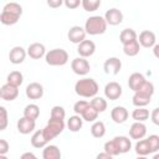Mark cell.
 I'll return each mask as SVG.
<instances>
[{
    "instance_id": "1",
    "label": "cell",
    "mask_w": 159,
    "mask_h": 159,
    "mask_svg": "<svg viewBox=\"0 0 159 159\" xmlns=\"http://www.w3.org/2000/svg\"><path fill=\"white\" fill-rule=\"evenodd\" d=\"M98 83L93 78H82L78 80L75 84V92L77 96L83 98H93L98 93Z\"/></svg>"
},
{
    "instance_id": "2",
    "label": "cell",
    "mask_w": 159,
    "mask_h": 159,
    "mask_svg": "<svg viewBox=\"0 0 159 159\" xmlns=\"http://www.w3.org/2000/svg\"><path fill=\"white\" fill-rule=\"evenodd\" d=\"M107 21L104 20V16H99V15H94V16H89L86 22H84V30L88 35L91 36H96V35H102L106 32L107 30Z\"/></svg>"
},
{
    "instance_id": "3",
    "label": "cell",
    "mask_w": 159,
    "mask_h": 159,
    "mask_svg": "<svg viewBox=\"0 0 159 159\" xmlns=\"http://www.w3.org/2000/svg\"><path fill=\"white\" fill-rule=\"evenodd\" d=\"M65 119H53V118H50L47 124L45 125V128H42V132H43V135L45 138L47 139V142L55 139L57 135H60L63 129H65Z\"/></svg>"
},
{
    "instance_id": "4",
    "label": "cell",
    "mask_w": 159,
    "mask_h": 159,
    "mask_svg": "<svg viewBox=\"0 0 159 159\" xmlns=\"http://www.w3.org/2000/svg\"><path fill=\"white\" fill-rule=\"evenodd\" d=\"M45 61L50 66H63L68 62V53L63 48H52L46 53Z\"/></svg>"
},
{
    "instance_id": "5",
    "label": "cell",
    "mask_w": 159,
    "mask_h": 159,
    "mask_svg": "<svg viewBox=\"0 0 159 159\" xmlns=\"http://www.w3.org/2000/svg\"><path fill=\"white\" fill-rule=\"evenodd\" d=\"M71 68H72V71L76 75H78V76H86L89 72V70H91V65H89V62L86 58H83V57H76L71 62Z\"/></svg>"
},
{
    "instance_id": "6",
    "label": "cell",
    "mask_w": 159,
    "mask_h": 159,
    "mask_svg": "<svg viewBox=\"0 0 159 159\" xmlns=\"http://www.w3.org/2000/svg\"><path fill=\"white\" fill-rule=\"evenodd\" d=\"M123 93V89H122V86L118 83V82H108L104 87V97L109 101H116L118 99Z\"/></svg>"
},
{
    "instance_id": "7",
    "label": "cell",
    "mask_w": 159,
    "mask_h": 159,
    "mask_svg": "<svg viewBox=\"0 0 159 159\" xmlns=\"http://www.w3.org/2000/svg\"><path fill=\"white\" fill-rule=\"evenodd\" d=\"M86 35H87V32H86L84 27L78 26V25L72 26V27L68 30V32H67L68 40H70L72 43H76V45H80L81 42H83V41L86 40Z\"/></svg>"
},
{
    "instance_id": "8",
    "label": "cell",
    "mask_w": 159,
    "mask_h": 159,
    "mask_svg": "<svg viewBox=\"0 0 159 159\" xmlns=\"http://www.w3.org/2000/svg\"><path fill=\"white\" fill-rule=\"evenodd\" d=\"M103 70L104 73L116 76L122 70V61L118 57H108L103 63Z\"/></svg>"
},
{
    "instance_id": "9",
    "label": "cell",
    "mask_w": 159,
    "mask_h": 159,
    "mask_svg": "<svg viewBox=\"0 0 159 159\" xmlns=\"http://www.w3.org/2000/svg\"><path fill=\"white\" fill-rule=\"evenodd\" d=\"M104 20L107 21L108 25L117 26V25H119V24L123 22V12L119 9H117V7H112V9H109V10L106 11Z\"/></svg>"
},
{
    "instance_id": "10",
    "label": "cell",
    "mask_w": 159,
    "mask_h": 159,
    "mask_svg": "<svg viewBox=\"0 0 159 159\" xmlns=\"http://www.w3.org/2000/svg\"><path fill=\"white\" fill-rule=\"evenodd\" d=\"M155 41H157V37H155V34L150 30H143L139 36H138V42L142 47H145V48H150V47H154L155 46Z\"/></svg>"
},
{
    "instance_id": "11",
    "label": "cell",
    "mask_w": 159,
    "mask_h": 159,
    "mask_svg": "<svg viewBox=\"0 0 159 159\" xmlns=\"http://www.w3.org/2000/svg\"><path fill=\"white\" fill-rule=\"evenodd\" d=\"M27 55V51L21 46H15L9 52V60L12 65H20L25 61Z\"/></svg>"
},
{
    "instance_id": "12",
    "label": "cell",
    "mask_w": 159,
    "mask_h": 159,
    "mask_svg": "<svg viewBox=\"0 0 159 159\" xmlns=\"http://www.w3.org/2000/svg\"><path fill=\"white\" fill-rule=\"evenodd\" d=\"M25 93H26V97L30 99H40L43 96V87L39 82H31L26 86Z\"/></svg>"
},
{
    "instance_id": "13",
    "label": "cell",
    "mask_w": 159,
    "mask_h": 159,
    "mask_svg": "<svg viewBox=\"0 0 159 159\" xmlns=\"http://www.w3.org/2000/svg\"><path fill=\"white\" fill-rule=\"evenodd\" d=\"M17 96H19V87H15V86H12V84L5 83V84L0 88V97H1V99H4V101L11 102V101L16 99Z\"/></svg>"
},
{
    "instance_id": "14",
    "label": "cell",
    "mask_w": 159,
    "mask_h": 159,
    "mask_svg": "<svg viewBox=\"0 0 159 159\" xmlns=\"http://www.w3.org/2000/svg\"><path fill=\"white\" fill-rule=\"evenodd\" d=\"M147 135V127L142 122H134L129 128V137L135 140H142Z\"/></svg>"
},
{
    "instance_id": "15",
    "label": "cell",
    "mask_w": 159,
    "mask_h": 159,
    "mask_svg": "<svg viewBox=\"0 0 159 159\" xmlns=\"http://www.w3.org/2000/svg\"><path fill=\"white\" fill-rule=\"evenodd\" d=\"M94 51H96V43L92 40H84L77 46V52L80 57H83V58L91 57L94 53Z\"/></svg>"
},
{
    "instance_id": "16",
    "label": "cell",
    "mask_w": 159,
    "mask_h": 159,
    "mask_svg": "<svg viewBox=\"0 0 159 159\" xmlns=\"http://www.w3.org/2000/svg\"><path fill=\"white\" fill-rule=\"evenodd\" d=\"M27 55L30 56V58L32 60H40L41 57L46 56V47L43 43H40V42H34L31 45H29L27 47Z\"/></svg>"
},
{
    "instance_id": "17",
    "label": "cell",
    "mask_w": 159,
    "mask_h": 159,
    "mask_svg": "<svg viewBox=\"0 0 159 159\" xmlns=\"http://www.w3.org/2000/svg\"><path fill=\"white\" fill-rule=\"evenodd\" d=\"M147 82L145 77L143 73L140 72H133L129 77H128V87L135 93L137 91L140 89V87Z\"/></svg>"
},
{
    "instance_id": "18",
    "label": "cell",
    "mask_w": 159,
    "mask_h": 159,
    "mask_svg": "<svg viewBox=\"0 0 159 159\" xmlns=\"http://www.w3.org/2000/svg\"><path fill=\"white\" fill-rule=\"evenodd\" d=\"M17 130L19 133L21 134H30L31 132L35 130V127H36V120L34 119H30V118H26V117H21L19 120H17Z\"/></svg>"
},
{
    "instance_id": "19",
    "label": "cell",
    "mask_w": 159,
    "mask_h": 159,
    "mask_svg": "<svg viewBox=\"0 0 159 159\" xmlns=\"http://www.w3.org/2000/svg\"><path fill=\"white\" fill-rule=\"evenodd\" d=\"M128 117H129V113H128L127 108L123 107V106H116V107L111 111V118H112V120H113L114 123H117V124L124 123V122L128 119Z\"/></svg>"
},
{
    "instance_id": "20",
    "label": "cell",
    "mask_w": 159,
    "mask_h": 159,
    "mask_svg": "<svg viewBox=\"0 0 159 159\" xmlns=\"http://www.w3.org/2000/svg\"><path fill=\"white\" fill-rule=\"evenodd\" d=\"M30 142H31V145H32L34 148H37V149L45 148V147L47 145V143H48V142H47V139H46V138H45V135H43L42 129L35 130V132H34V134L31 135Z\"/></svg>"
},
{
    "instance_id": "21",
    "label": "cell",
    "mask_w": 159,
    "mask_h": 159,
    "mask_svg": "<svg viewBox=\"0 0 159 159\" xmlns=\"http://www.w3.org/2000/svg\"><path fill=\"white\" fill-rule=\"evenodd\" d=\"M61 158H62V154L57 145L50 144V145H46L42 150V159H61Z\"/></svg>"
},
{
    "instance_id": "22",
    "label": "cell",
    "mask_w": 159,
    "mask_h": 159,
    "mask_svg": "<svg viewBox=\"0 0 159 159\" xmlns=\"http://www.w3.org/2000/svg\"><path fill=\"white\" fill-rule=\"evenodd\" d=\"M113 139H114V142H116V144H117V147H118L120 154L128 153V152L130 150V148H132V142H130V139H129L128 137H125V135H117V137H114Z\"/></svg>"
},
{
    "instance_id": "23",
    "label": "cell",
    "mask_w": 159,
    "mask_h": 159,
    "mask_svg": "<svg viewBox=\"0 0 159 159\" xmlns=\"http://www.w3.org/2000/svg\"><path fill=\"white\" fill-rule=\"evenodd\" d=\"M82 125H83V118H82L81 116H78V114L71 116V117L67 119V128L70 129V132L76 133V132L81 130Z\"/></svg>"
},
{
    "instance_id": "24",
    "label": "cell",
    "mask_w": 159,
    "mask_h": 159,
    "mask_svg": "<svg viewBox=\"0 0 159 159\" xmlns=\"http://www.w3.org/2000/svg\"><path fill=\"white\" fill-rule=\"evenodd\" d=\"M20 19V15H16L14 12H10V11H6V10H2L1 14H0V22L2 25H15Z\"/></svg>"
},
{
    "instance_id": "25",
    "label": "cell",
    "mask_w": 159,
    "mask_h": 159,
    "mask_svg": "<svg viewBox=\"0 0 159 159\" xmlns=\"http://www.w3.org/2000/svg\"><path fill=\"white\" fill-rule=\"evenodd\" d=\"M139 50H140V45L138 42V40H134V41H130L125 45H123V52L124 55L129 56V57H134L139 53Z\"/></svg>"
},
{
    "instance_id": "26",
    "label": "cell",
    "mask_w": 159,
    "mask_h": 159,
    "mask_svg": "<svg viewBox=\"0 0 159 159\" xmlns=\"http://www.w3.org/2000/svg\"><path fill=\"white\" fill-rule=\"evenodd\" d=\"M134 40H138V35L130 27L122 30V32L119 34V41L122 42V45H125V43H128L130 41H134Z\"/></svg>"
},
{
    "instance_id": "27",
    "label": "cell",
    "mask_w": 159,
    "mask_h": 159,
    "mask_svg": "<svg viewBox=\"0 0 159 159\" xmlns=\"http://www.w3.org/2000/svg\"><path fill=\"white\" fill-rule=\"evenodd\" d=\"M40 116V107L35 103H30L24 108V117L36 120Z\"/></svg>"
},
{
    "instance_id": "28",
    "label": "cell",
    "mask_w": 159,
    "mask_h": 159,
    "mask_svg": "<svg viewBox=\"0 0 159 159\" xmlns=\"http://www.w3.org/2000/svg\"><path fill=\"white\" fill-rule=\"evenodd\" d=\"M91 134L94 138H102L106 134V125L102 120H96L91 125Z\"/></svg>"
},
{
    "instance_id": "29",
    "label": "cell",
    "mask_w": 159,
    "mask_h": 159,
    "mask_svg": "<svg viewBox=\"0 0 159 159\" xmlns=\"http://www.w3.org/2000/svg\"><path fill=\"white\" fill-rule=\"evenodd\" d=\"M150 114H149V111L145 108V107H140V108H135L133 112H132V118L135 120V122H145L147 119H149Z\"/></svg>"
},
{
    "instance_id": "30",
    "label": "cell",
    "mask_w": 159,
    "mask_h": 159,
    "mask_svg": "<svg viewBox=\"0 0 159 159\" xmlns=\"http://www.w3.org/2000/svg\"><path fill=\"white\" fill-rule=\"evenodd\" d=\"M6 81H7L6 83H9V84H12L15 87H20L24 82V76L20 71H12L7 75Z\"/></svg>"
},
{
    "instance_id": "31",
    "label": "cell",
    "mask_w": 159,
    "mask_h": 159,
    "mask_svg": "<svg viewBox=\"0 0 159 159\" xmlns=\"http://www.w3.org/2000/svg\"><path fill=\"white\" fill-rule=\"evenodd\" d=\"M150 101H152V97L144 96V94L138 93V92H135V93H134V96H133V98H132V103H133L137 108H140V107H145V106H148V104L150 103Z\"/></svg>"
},
{
    "instance_id": "32",
    "label": "cell",
    "mask_w": 159,
    "mask_h": 159,
    "mask_svg": "<svg viewBox=\"0 0 159 159\" xmlns=\"http://www.w3.org/2000/svg\"><path fill=\"white\" fill-rule=\"evenodd\" d=\"M89 104H91V107H93L98 113L104 112V111L107 109V106H108V104H107V101H106L103 97H98V96L93 97V98L91 99Z\"/></svg>"
},
{
    "instance_id": "33",
    "label": "cell",
    "mask_w": 159,
    "mask_h": 159,
    "mask_svg": "<svg viewBox=\"0 0 159 159\" xmlns=\"http://www.w3.org/2000/svg\"><path fill=\"white\" fill-rule=\"evenodd\" d=\"M134 150L138 155H143V157H147L148 154H150V148H149V144L147 142V139H142V140H138L134 145Z\"/></svg>"
},
{
    "instance_id": "34",
    "label": "cell",
    "mask_w": 159,
    "mask_h": 159,
    "mask_svg": "<svg viewBox=\"0 0 159 159\" xmlns=\"http://www.w3.org/2000/svg\"><path fill=\"white\" fill-rule=\"evenodd\" d=\"M103 149H104V153H107V154H109L112 157H116V155H119L120 154L119 153V149H118V147H117V144L114 142V139H111V140L106 142Z\"/></svg>"
},
{
    "instance_id": "35",
    "label": "cell",
    "mask_w": 159,
    "mask_h": 159,
    "mask_svg": "<svg viewBox=\"0 0 159 159\" xmlns=\"http://www.w3.org/2000/svg\"><path fill=\"white\" fill-rule=\"evenodd\" d=\"M98 112L93 108V107H91V104H89V107L82 113V118H83V120H86V122H96V119L98 118Z\"/></svg>"
},
{
    "instance_id": "36",
    "label": "cell",
    "mask_w": 159,
    "mask_h": 159,
    "mask_svg": "<svg viewBox=\"0 0 159 159\" xmlns=\"http://www.w3.org/2000/svg\"><path fill=\"white\" fill-rule=\"evenodd\" d=\"M101 6V0H82V7L87 12H93Z\"/></svg>"
},
{
    "instance_id": "37",
    "label": "cell",
    "mask_w": 159,
    "mask_h": 159,
    "mask_svg": "<svg viewBox=\"0 0 159 159\" xmlns=\"http://www.w3.org/2000/svg\"><path fill=\"white\" fill-rule=\"evenodd\" d=\"M65 117H66V112H65V108L63 107H61V106H53L52 107L50 118H53V119H65Z\"/></svg>"
},
{
    "instance_id": "38",
    "label": "cell",
    "mask_w": 159,
    "mask_h": 159,
    "mask_svg": "<svg viewBox=\"0 0 159 159\" xmlns=\"http://www.w3.org/2000/svg\"><path fill=\"white\" fill-rule=\"evenodd\" d=\"M147 142L149 144V148H150V152L152 153H155L159 150V135L157 134H150L148 138H147Z\"/></svg>"
},
{
    "instance_id": "39",
    "label": "cell",
    "mask_w": 159,
    "mask_h": 159,
    "mask_svg": "<svg viewBox=\"0 0 159 159\" xmlns=\"http://www.w3.org/2000/svg\"><path fill=\"white\" fill-rule=\"evenodd\" d=\"M88 107H89V102L83 101V99H80V101H77V102L73 104V111H75L76 114L82 116V113H83Z\"/></svg>"
},
{
    "instance_id": "40",
    "label": "cell",
    "mask_w": 159,
    "mask_h": 159,
    "mask_svg": "<svg viewBox=\"0 0 159 159\" xmlns=\"http://www.w3.org/2000/svg\"><path fill=\"white\" fill-rule=\"evenodd\" d=\"M137 92H138V93H142V94H144V96L152 97V96L154 94V84H153L150 81H147V82L140 87V89L137 91Z\"/></svg>"
},
{
    "instance_id": "41",
    "label": "cell",
    "mask_w": 159,
    "mask_h": 159,
    "mask_svg": "<svg viewBox=\"0 0 159 159\" xmlns=\"http://www.w3.org/2000/svg\"><path fill=\"white\" fill-rule=\"evenodd\" d=\"M7 127V111L4 106L0 107V130L6 129Z\"/></svg>"
},
{
    "instance_id": "42",
    "label": "cell",
    "mask_w": 159,
    "mask_h": 159,
    "mask_svg": "<svg viewBox=\"0 0 159 159\" xmlns=\"http://www.w3.org/2000/svg\"><path fill=\"white\" fill-rule=\"evenodd\" d=\"M63 5L67 7V9H76V7H78L80 5H82V1H80V0H65L63 1Z\"/></svg>"
},
{
    "instance_id": "43",
    "label": "cell",
    "mask_w": 159,
    "mask_h": 159,
    "mask_svg": "<svg viewBox=\"0 0 159 159\" xmlns=\"http://www.w3.org/2000/svg\"><path fill=\"white\" fill-rule=\"evenodd\" d=\"M10 145L7 143V140L5 139H0V155H6V153L9 152Z\"/></svg>"
},
{
    "instance_id": "44",
    "label": "cell",
    "mask_w": 159,
    "mask_h": 159,
    "mask_svg": "<svg viewBox=\"0 0 159 159\" xmlns=\"http://www.w3.org/2000/svg\"><path fill=\"white\" fill-rule=\"evenodd\" d=\"M150 120L153 122V124L159 125V107L154 108L150 113Z\"/></svg>"
},
{
    "instance_id": "45",
    "label": "cell",
    "mask_w": 159,
    "mask_h": 159,
    "mask_svg": "<svg viewBox=\"0 0 159 159\" xmlns=\"http://www.w3.org/2000/svg\"><path fill=\"white\" fill-rule=\"evenodd\" d=\"M62 4H63L62 0H48V1H47V5H48L50 7H53V9L60 7Z\"/></svg>"
},
{
    "instance_id": "46",
    "label": "cell",
    "mask_w": 159,
    "mask_h": 159,
    "mask_svg": "<svg viewBox=\"0 0 159 159\" xmlns=\"http://www.w3.org/2000/svg\"><path fill=\"white\" fill-rule=\"evenodd\" d=\"M20 159H39V158L34 153H31V152H25V153L21 154Z\"/></svg>"
},
{
    "instance_id": "47",
    "label": "cell",
    "mask_w": 159,
    "mask_h": 159,
    "mask_svg": "<svg viewBox=\"0 0 159 159\" xmlns=\"http://www.w3.org/2000/svg\"><path fill=\"white\" fill-rule=\"evenodd\" d=\"M96 159H113V157L107 154V153H104V152H102V153H98L96 155Z\"/></svg>"
},
{
    "instance_id": "48",
    "label": "cell",
    "mask_w": 159,
    "mask_h": 159,
    "mask_svg": "<svg viewBox=\"0 0 159 159\" xmlns=\"http://www.w3.org/2000/svg\"><path fill=\"white\" fill-rule=\"evenodd\" d=\"M153 55L159 60V43H155V46L153 47Z\"/></svg>"
},
{
    "instance_id": "49",
    "label": "cell",
    "mask_w": 159,
    "mask_h": 159,
    "mask_svg": "<svg viewBox=\"0 0 159 159\" xmlns=\"http://www.w3.org/2000/svg\"><path fill=\"white\" fill-rule=\"evenodd\" d=\"M135 159H148V158L147 157H143V155H138Z\"/></svg>"
},
{
    "instance_id": "50",
    "label": "cell",
    "mask_w": 159,
    "mask_h": 159,
    "mask_svg": "<svg viewBox=\"0 0 159 159\" xmlns=\"http://www.w3.org/2000/svg\"><path fill=\"white\" fill-rule=\"evenodd\" d=\"M152 159H159V153H157V154H154Z\"/></svg>"
},
{
    "instance_id": "51",
    "label": "cell",
    "mask_w": 159,
    "mask_h": 159,
    "mask_svg": "<svg viewBox=\"0 0 159 159\" xmlns=\"http://www.w3.org/2000/svg\"><path fill=\"white\" fill-rule=\"evenodd\" d=\"M0 159H9L6 155H0Z\"/></svg>"
}]
</instances>
